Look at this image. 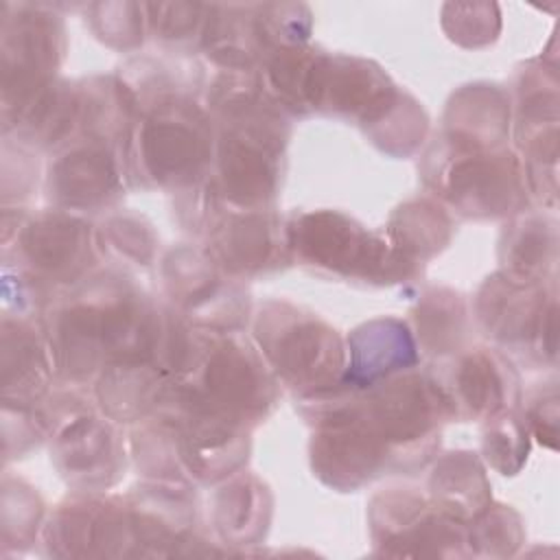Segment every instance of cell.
Wrapping results in <instances>:
<instances>
[{"mask_svg":"<svg viewBox=\"0 0 560 560\" xmlns=\"http://www.w3.org/2000/svg\"><path fill=\"white\" fill-rule=\"evenodd\" d=\"M171 315L120 276L90 278L44 322L52 368L83 383L120 361H158Z\"/></svg>","mask_w":560,"mask_h":560,"instance_id":"cell-1","label":"cell"},{"mask_svg":"<svg viewBox=\"0 0 560 560\" xmlns=\"http://www.w3.org/2000/svg\"><path fill=\"white\" fill-rule=\"evenodd\" d=\"M212 116L184 92L149 96L122 144L127 175L147 188H195L212 168Z\"/></svg>","mask_w":560,"mask_h":560,"instance_id":"cell-2","label":"cell"},{"mask_svg":"<svg viewBox=\"0 0 560 560\" xmlns=\"http://www.w3.org/2000/svg\"><path fill=\"white\" fill-rule=\"evenodd\" d=\"M254 337L269 370L304 398L335 389L346 372V348L335 328L287 302L260 306Z\"/></svg>","mask_w":560,"mask_h":560,"instance_id":"cell-3","label":"cell"},{"mask_svg":"<svg viewBox=\"0 0 560 560\" xmlns=\"http://www.w3.org/2000/svg\"><path fill=\"white\" fill-rule=\"evenodd\" d=\"M289 247L302 265L348 280L383 284L416 273V262L392 243L335 210L295 217L289 223Z\"/></svg>","mask_w":560,"mask_h":560,"instance_id":"cell-4","label":"cell"},{"mask_svg":"<svg viewBox=\"0 0 560 560\" xmlns=\"http://www.w3.org/2000/svg\"><path fill=\"white\" fill-rule=\"evenodd\" d=\"M438 164L427 182L464 217H505L521 212L527 203L525 171L508 149L477 151L455 149L446 142L435 149Z\"/></svg>","mask_w":560,"mask_h":560,"instance_id":"cell-5","label":"cell"},{"mask_svg":"<svg viewBox=\"0 0 560 560\" xmlns=\"http://www.w3.org/2000/svg\"><path fill=\"white\" fill-rule=\"evenodd\" d=\"M63 55V24L42 7L20 4L2 20V88L4 118L18 116L24 105L52 81Z\"/></svg>","mask_w":560,"mask_h":560,"instance_id":"cell-6","label":"cell"},{"mask_svg":"<svg viewBox=\"0 0 560 560\" xmlns=\"http://www.w3.org/2000/svg\"><path fill=\"white\" fill-rule=\"evenodd\" d=\"M479 322L492 339L516 352L556 357V300L540 282L508 273L488 278L477 295Z\"/></svg>","mask_w":560,"mask_h":560,"instance_id":"cell-7","label":"cell"},{"mask_svg":"<svg viewBox=\"0 0 560 560\" xmlns=\"http://www.w3.org/2000/svg\"><path fill=\"white\" fill-rule=\"evenodd\" d=\"M13 254L18 273L35 287L81 282L94 262L92 230L59 208L22 217Z\"/></svg>","mask_w":560,"mask_h":560,"instance_id":"cell-8","label":"cell"},{"mask_svg":"<svg viewBox=\"0 0 560 560\" xmlns=\"http://www.w3.org/2000/svg\"><path fill=\"white\" fill-rule=\"evenodd\" d=\"M164 287L177 308L199 328L238 330L247 317V295L223 276V269L203 252L171 249L164 258Z\"/></svg>","mask_w":560,"mask_h":560,"instance_id":"cell-9","label":"cell"},{"mask_svg":"<svg viewBox=\"0 0 560 560\" xmlns=\"http://www.w3.org/2000/svg\"><path fill=\"white\" fill-rule=\"evenodd\" d=\"M206 254L228 273L249 276L289 262V225L267 210L219 212V201L206 217Z\"/></svg>","mask_w":560,"mask_h":560,"instance_id":"cell-10","label":"cell"},{"mask_svg":"<svg viewBox=\"0 0 560 560\" xmlns=\"http://www.w3.org/2000/svg\"><path fill=\"white\" fill-rule=\"evenodd\" d=\"M116 147L83 138L61 147L46 177L48 199L59 210H101L122 197V171Z\"/></svg>","mask_w":560,"mask_h":560,"instance_id":"cell-11","label":"cell"},{"mask_svg":"<svg viewBox=\"0 0 560 560\" xmlns=\"http://www.w3.org/2000/svg\"><path fill=\"white\" fill-rule=\"evenodd\" d=\"M431 376L451 418L488 420L510 411L518 398V376L497 350H468L455 357L444 374Z\"/></svg>","mask_w":560,"mask_h":560,"instance_id":"cell-12","label":"cell"},{"mask_svg":"<svg viewBox=\"0 0 560 560\" xmlns=\"http://www.w3.org/2000/svg\"><path fill=\"white\" fill-rule=\"evenodd\" d=\"M46 542L59 556H118L133 545L129 508L112 497H83L59 505L46 525Z\"/></svg>","mask_w":560,"mask_h":560,"instance_id":"cell-13","label":"cell"},{"mask_svg":"<svg viewBox=\"0 0 560 560\" xmlns=\"http://www.w3.org/2000/svg\"><path fill=\"white\" fill-rule=\"evenodd\" d=\"M55 427V459L68 481L98 488L118 479L125 457L120 440L107 420L74 409Z\"/></svg>","mask_w":560,"mask_h":560,"instance_id":"cell-14","label":"cell"},{"mask_svg":"<svg viewBox=\"0 0 560 560\" xmlns=\"http://www.w3.org/2000/svg\"><path fill=\"white\" fill-rule=\"evenodd\" d=\"M374 545L385 553H424L422 545L431 542H462L464 534L455 527L457 521L429 505L420 494L394 490L378 494L370 510Z\"/></svg>","mask_w":560,"mask_h":560,"instance_id":"cell-15","label":"cell"},{"mask_svg":"<svg viewBox=\"0 0 560 560\" xmlns=\"http://www.w3.org/2000/svg\"><path fill=\"white\" fill-rule=\"evenodd\" d=\"M510 129V103L497 85H466L446 109L442 142L455 149H503Z\"/></svg>","mask_w":560,"mask_h":560,"instance_id":"cell-16","label":"cell"},{"mask_svg":"<svg viewBox=\"0 0 560 560\" xmlns=\"http://www.w3.org/2000/svg\"><path fill=\"white\" fill-rule=\"evenodd\" d=\"M348 346L350 368H346L341 383L350 387H363L411 370L418 361L413 339L398 319H376L357 328Z\"/></svg>","mask_w":560,"mask_h":560,"instance_id":"cell-17","label":"cell"},{"mask_svg":"<svg viewBox=\"0 0 560 560\" xmlns=\"http://www.w3.org/2000/svg\"><path fill=\"white\" fill-rule=\"evenodd\" d=\"M2 330L4 400L15 396L20 407H28L46 392L52 372L46 337H39L37 330L20 317L15 322L4 317Z\"/></svg>","mask_w":560,"mask_h":560,"instance_id":"cell-18","label":"cell"},{"mask_svg":"<svg viewBox=\"0 0 560 560\" xmlns=\"http://www.w3.org/2000/svg\"><path fill=\"white\" fill-rule=\"evenodd\" d=\"M429 488L433 505L457 523L477 518L490 505V483L483 466L468 451L440 457L429 477Z\"/></svg>","mask_w":560,"mask_h":560,"instance_id":"cell-19","label":"cell"},{"mask_svg":"<svg viewBox=\"0 0 560 560\" xmlns=\"http://www.w3.org/2000/svg\"><path fill=\"white\" fill-rule=\"evenodd\" d=\"M269 505L267 488L249 475H238L214 497V527L234 545L254 542L267 529Z\"/></svg>","mask_w":560,"mask_h":560,"instance_id":"cell-20","label":"cell"},{"mask_svg":"<svg viewBox=\"0 0 560 560\" xmlns=\"http://www.w3.org/2000/svg\"><path fill=\"white\" fill-rule=\"evenodd\" d=\"M501 258L508 276L540 282L556 265V223L545 217H525L512 225L501 243Z\"/></svg>","mask_w":560,"mask_h":560,"instance_id":"cell-21","label":"cell"},{"mask_svg":"<svg viewBox=\"0 0 560 560\" xmlns=\"http://www.w3.org/2000/svg\"><path fill=\"white\" fill-rule=\"evenodd\" d=\"M389 234L392 245L402 256L418 262V258L422 260L440 252L448 243L451 221L440 206L420 199L398 208V212L392 219Z\"/></svg>","mask_w":560,"mask_h":560,"instance_id":"cell-22","label":"cell"},{"mask_svg":"<svg viewBox=\"0 0 560 560\" xmlns=\"http://www.w3.org/2000/svg\"><path fill=\"white\" fill-rule=\"evenodd\" d=\"M418 337L427 352L444 354L457 346L464 335V306L457 293L433 289L424 295L416 313Z\"/></svg>","mask_w":560,"mask_h":560,"instance_id":"cell-23","label":"cell"},{"mask_svg":"<svg viewBox=\"0 0 560 560\" xmlns=\"http://www.w3.org/2000/svg\"><path fill=\"white\" fill-rule=\"evenodd\" d=\"M212 4H190V2H171V4H144V22L155 39L171 46L203 42L206 24L210 18Z\"/></svg>","mask_w":560,"mask_h":560,"instance_id":"cell-24","label":"cell"},{"mask_svg":"<svg viewBox=\"0 0 560 560\" xmlns=\"http://www.w3.org/2000/svg\"><path fill=\"white\" fill-rule=\"evenodd\" d=\"M527 429L525 422L512 411L488 418L483 431V455L503 475H514L527 457Z\"/></svg>","mask_w":560,"mask_h":560,"instance_id":"cell-25","label":"cell"},{"mask_svg":"<svg viewBox=\"0 0 560 560\" xmlns=\"http://www.w3.org/2000/svg\"><path fill=\"white\" fill-rule=\"evenodd\" d=\"M101 241L127 265H149L155 252V238L149 225L138 217H112L101 230ZM103 245V247H105Z\"/></svg>","mask_w":560,"mask_h":560,"instance_id":"cell-26","label":"cell"}]
</instances>
